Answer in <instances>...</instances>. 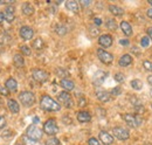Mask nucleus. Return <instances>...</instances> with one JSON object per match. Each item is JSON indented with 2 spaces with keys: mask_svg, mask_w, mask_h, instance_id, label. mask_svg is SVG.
Returning a JSON list of instances; mask_svg holds the SVG:
<instances>
[{
  "mask_svg": "<svg viewBox=\"0 0 152 145\" xmlns=\"http://www.w3.org/2000/svg\"><path fill=\"white\" fill-rule=\"evenodd\" d=\"M40 105L41 108L47 110V111H58L61 109V105L56 103L50 96L48 95H43L41 97V101H40Z\"/></svg>",
  "mask_w": 152,
  "mask_h": 145,
  "instance_id": "1",
  "label": "nucleus"
},
{
  "mask_svg": "<svg viewBox=\"0 0 152 145\" xmlns=\"http://www.w3.org/2000/svg\"><path fill=\"white\" fill-rule=\"evenodd\" d=\"M19 101L25 107H32L35 103V96L31 91H22L19 94Z\"/></svg>",
  "mask_w": 152,
  "mask_h": 145,
  "instance_id": "2",
  "label": "nucleus"
},
{
  "mask_svg": "<svg viewBox=\"0 0 152 145\" xmlns=\"http://www.w3.org/2000/svg\"><path fill=\"white\" fill-rule=\"evenodd\" d=\"M26 133H27V137L29 139L34 141V142L41 139L42 138V135H43V132L37 125H29V127H27V132Z\"/></svg>",
  "mask_w": 152,
  "mask_h": 145,
  "instance_id": "3",
  "label": "nucleus"
},
{
  "mask_svg": "<svg viewBox=\"0 0 152 145\" xmlns=\"http://www.w3.org/2000/svg\"><path fill=\"white\" fill-rule=\"evenodd\" d=\"M57 100L60 101V103H62L66 108H72L74 105V102H73V98L70 96V94L68 91H61L58 95H57Z\"/></svg>",
  "mask_w": 152,
  "mask_h": 145,
  "instance_id": "4",
  "label": "nucleus"
},
{
  "mask_svg": "<svg viewBox=\"0 0 152 145\" xmlns=\"http://www.w3.org/2000/svg\"><path fill=\"white\" fill-rule=\"evenodd\" d=\"M43 131H45V133H47L49 136L56 135L57 132H58V127H57L55 119H53V118L52 119H48L45 123V125H43Z\"/></svg>",
  "mask_w": 152,
  "mask_h": 145,
  "instance_id": "5",
  "label": "nucleus"
},
{
  "mask_svg": "<svg viewBox=\"0 0 152 145\" xmlns=\"http://www.w3.org/2000/svg\"><path fill=\"white\" fill-rule=\"evenodd\" d=\"M123 118H124L125 123L131 127H139V125H140V123H142V118H140V117L134 116V115H130V114L124 115V116H123Z\"/></svg>",
  "mask_w": 152,
  "mask_h": 145,
  "instance_id": "6",
  "label": "nucleus"
},
{
  "mask_svg": "<svg viewBox=\"0 0 152 145\" xmlns=\"http://www.w3.org/2000/svg\"><path fill=\"white\" fill-rule=\"evenodd\" d=\"M113 132H114V136L117 138V139H119V141H126L128 138H129V131L126 130V129H124V127H114V130H113Z\"/></svg>",
  "mask_w": 152,
  "mask_h": 145,
  "instance_id": "7",
  "label": "nucleus"
},
{
  "mask_svg": "<svg viewBox=\"0 0 152 145\" xmlns=\"http://www.w3.org/2000/svg\"><path fill=\"white\" fill-rule=\"evenodd\" d=\"M32 75H33V78H34L35 81L40 82V83L46 82V81L48 80V77H49L48 72H45V70H42V69H33Z\"/></svg>",
  "mask_w": 152,
  "mask_h": 145,
  "instance_id": "8",
  "label": "nucleus"
},
{
  "mask_svg": "<svg viewBox=\"0 0 152 145\" xmlns=\"http://www.w3.org/2000/svg\"><path fill=\"white\" fill-rule=\"evenodd\" d=\"M97 56H98V59H99L103 63H105V64H110V63L114 61V56L110 54V53L103 51V49H97Z\"/></svg>",
  "mask_w": 152,
  "mask_h": 145,
  "instance_id": "9",
  "label": "nucleus"
},
{
  "mask_svg": "<svg viewBox=\"0 0 152 145\" xmlns=\"http://www.w3.org/2000/svg\"><path fill=\"white\" fill-rule=\"evenodd\" d=\"M19 34L23 40H31L34 35V31L28 26H23V27L20 28Z\"/></svg>",
  "mask_w": 152,
  "mask_h": 145,
  "instance_id": "10",
  "label": "nucleus"
},
{
  "mask_svg": "<svg viewBox=\"0 0 152 145\" xmlns=\"http://www.w3.org/2000/svg\"><path fill=\"white\" fill-rule=\"evenodd\" d=\"M99 141L104 145H111L114 143V137L107 131H101L99 132Z\"/></svg>",
  "mask_w": 152,
  "mask_h": 145,
  "instance_id": "11",
  "label": "nucleus"
},
{
  "mask_svg": "<svg viewBox=\"0 0 152 145\" xmlns=\"http://www.w3.org/2000/svg\"><path fill=\"white\" fill-rule=\"evenodd\" d=\"M98 42H99V45L102 47L108 48V47H110L113 45V36L109 35V34H103V35H101L98 37Z\"/></svg>",
  "mask_w": 152,
  "mask_h": 145,
  "instance_id": "12",
  "label": "nucleus"
},
{
  "mask_svg": "<svg viewBox=\"0 0 152 145\" xmlns=\"http://www.w3.org/2000/svg\"><path fill=\"white\" fill-rule=\"evenodd\" d=\"M14 14H15V10L13 6H7L5 8V12H4V15L7 22H12L14 20Z\"/></svg>",
  "mask_w": 152,
  "mask_h": 145,
  "instance_id": "13",
  "label": "nucleus"
},
{
  "mask_svg": "<svg viewBox=\"0 0 152 145\" xmlns=\"http://www.w3.org/2000/svg\"><path fill=\"white\" fill-rule=\"evenodd\" d=\"M77 121L81 123H88L91 121V116L88 111H80L77 114Z\"/></svg>",
  "mask_w": 152,
  "mask_h": 145,
  "instance_id": "14",
  "label": "nucleus"
},
{
  "mask_svg": "<svg viewBox=\"0 0 152 145\" xmlns=\"http://www.w3.org/2000/svg\"><path fill=\"white\" fill-rule=\"evenodd\" d=\"M131 63H132V56L130 54H124L119 59V61H118V64L121 67H128Z\"/></svg>",
  "mask_w": 152,
  "mask_h": 145,
  "instance_id": "15",
  "label": "nucleus"
},
{
  "mask_svg": "<svg viewBox=\"0 0 152 145\" xmlns=\"http://www.w3.org/2000/svg\"><path fill=\"white\" fill-rule=\"evenodd\" d=\"M5 87L7 88V90L12 91V92H15L18 90V83H17V81L14 78H8L6 81V83H5Z\"/></svg>",
  "mask_w": 152,
  "mask_h": 145,
  "instance_id": "16",
  "label": "nucleus"
},
{
  "mask_svg": "<svg viewBox=\"0 0 152 145\" xmlns=\"http://www.w3.org/2000/svg\"><path fill=\"white\" fill-rule=\"evenodd\" d=\"M7 105H8V109H10V111L11 112H13V114H18L20 111V107H19V103L15 101V100H8L7 101Z\"/></svg>",
  "mask_w": 152,
  "mask_h": 145,
  "instance_id": "17",
  "label": "nucleus"
},
{
  "mask_svg": "<svg viewBox=\"0 0 152 145\" xmlns=\"http://www.w3.org/2000/svg\"><path fill=\"white\" fill-rule=\"evenodd\" d=\"M96 97H97L101 102H109V101H110V94L105 90L96 91Z\"/></svg>",
  "mask_w": 152,
  "mask_h": 145,
  "instance_id": "18",
  "label": "nucleus"
},
{
  "mask_svg": "<svg viewBox=\"0 0 152 145\" xmlns=\"http://www.w3.org/2000/svg\"><path fill=\"white\" fill-rule=\"evenodd\" d=\"M121 28H122L123 33H124L126 36L132 35V27H131V25H130L129 22H126V21H122V22H121Z\"/></svg>",
  "mask_w": 152,
  "mask_h": 145,
  "instance_id": "19",
  "label": "nucleus"
},
{
  "mask_svg": "<svg viewBox=\"0 0 152 145\" xmlns=\"http://www.w3.org/2000/svg\"><path fill=\"white\" fill-rule=\"evenodd\" d=\"M60 86L63 88V89H66V90H73L74 89V87H75V84H74V82L73 81H70V80H67V78H62L61 80V82H60Z\"/></svg>",
  "mask_w": 152,
  "mask_h": 145,
  "instance_id": "20",
  "label": "nucleus"
},
{
  "mask_svg": "<svg viewBox=\"0 0 152 145\" xmlns=\"http://www.w3.org/2000/svg\"><path fill=\"white\" fill-rule=\"evenodd\" d=\"M21 10H22V13L25 15H32L34 13V7L29 2H23L21 6Z\"/></svg>",
  "mask_w": 152,
  "mask_h": 145,
  "instance_id": "21",
  "label": "nucleus"
},
{
  "mask_svg": "<svg viewBox=\"0 0 152 145\" xmlns=\"http://www.w3.org/2000/svg\"><path fill=\"white\" fill-rule=\"evenodd\" d=\"M66 7H67V10H69V11H72V12H74V13H77L78 12V4L76 2L75 0H68L67 2H66Z\"/></svg>",
  "mask_w": 152,
  "mask_h": 145,
  "instance_id": "22",
  "label": "nucleus"
},
{
  "mask_svg": "<svg viewBox=\"0 0 152 145\" xmlns=\"http://www.w3.org/2000/svg\"><path fill=\"white\" fill-rule=\"evenodd\" d=\"M13 62L17 67H23L25 64V60H23V56L21 54H15L13 57Z\"/></svg>",
  "mask_w": 152,
  "mask_h": 145,
  "instance_id": "23",
  "label": "nucleus"
},
{
  "mask_svg": "<svg viewBox=\"0 0 152 145\" xmlns=\"http://www.w3.org/2000/svg\"><path fill=\"white\" fill-rule=\"evenodd\" d=\"M109 11H110L114 15H123V13H124V11H123L121 7L116 6V5H110V6H109Z\"/></svg>",
  "mask_w": 152,
  "mask_h": 145,
  "instance_id": "24",
  "label": "nucleus"
},
{
  "mask_svg": "<svg viewBox=\"0 0 152 145\" xmlns=\"http://www.w3.org/2000/svg\"><path fill=\"white\" fill-rule=\"evenodd\" d=\"M105 26L110 31H116L117 29V22L115 21L114 19H108L107 22H105Z\"/></svg>",
  "mask_w": 152,
  "mask_h": 145,
  "instance_id": "25",
  "label": "nucleus"
},
{
  "mask_svg": "<svg viewBox=\"0 0 152 145\" xmlns=\"http://www.w3.org/2000/svg\"><path fill=\"white\" fill-rule=\"evenodd\" d=\"M131 87L134 90H140L143 88V83L140 80H132L131 81Z\"/></svg>",
  "mask_w": 152,
  "mask_h": 145,
  "instance_id": "26",
  "label": "nucleus"
},
{
  "mask_svg": "<svg viewBox=\"0 0 152 145\" xmlns=\"http://www.w3.org/2000/svg\"><path fill=\"white\" fill-rule=\"evenodd\" d=\"M33 47H34L35 49H42V48L45 47V43H43V41H42L41 37H38V39L33 42Z\"/></svg>",
  "mask_w": 152,
  "mask_h": 145,
  "instance_id": "27",
  "label": "nucleus"
},
{
  "mask_svg": "<svg viewBox=\"0 0 152 145\" xmlns=\"http://www.w3.org/2000/svg\"><path fill=\"white\" fill-rule=\"evenodd\" d=\"M55 31H56V33L58 34V35H64V34L67 33L66 27H64V26H62V25H57L56 28H55Z\"/></svg>",
  "mask_w": 152,
  "mask_h": 145,
  "instance_id": "28",
  "label": "nucleus"
},
{
  "mask_svg": "<svg viewBox=\"0 0 152 145\" xmlns=\"http://www.w3.org/2000/svg\"><path fill=\"white\" fill-rule=\"evenodd\" d=\"M20 49H21L22 54L26 55V56H29V55L32 54V51H31V48H29L28 46H21V47H20Z\"/></svg>",
  "mask_w": 152,
  "mask_h": 145,
  "instance_id": "29",
  "label": "nucleus"
},
{
  "mask_svg": "<svg viewBox=\"0 0 152 145\" xmlns=\"http://www.w3.org/2000/svg\"><path fill=\"white\" fill-rule=\"evenodd\" d=\"M46 145H60V141L57 138H49L46 141Z\"/></svg>",
  "mask_w": 152,
  "mask_h": 145,
  "instance_id": "30",
  "label": "nucleus"
},
{
  "mask_svg": "<svg viewBox=\"0 0 152 145\" xmlns=\"http://www.w3.org/2000/svg\"><path fill=\"white\" fill-rule=\"evenodd\" d=\"M115 80L117 82L122 83V82H124V75L122 72H117V74H115Z\"/></svg>",
  "mask_w": 152,
  "mask_h": 145,
  "instance_id": "31",
  "label": "nucleus"
},
{
  "mask_svg": "<svg viewBox=\"0 0 152 145\" xmlns=\"http://www.w3.org/2000/svg\"><path fill=\"white\" fill-rule=\"evenodd\" d=\"M8 94H10V91L7 90V88H6L5 86L0 84V95H2V96H7Z\"/></svg>",
  "mask_w": 152,
  "mask_h": 145,
  "instance_id": "32",
  "label": "nucleus"
},
{
  "mask_svg": "<svg viewBox=\"0 0 152 145\" xmlns=\"http://www.w3.org/2000/svg\"><path fill=\"white\" fill-rule=\"evenodd\" d=\"M149 45H150V37L144 36V37L142 39V46H143V47H149Z\"/></svg>",
  "mask_w": 152,
  "mask_h": 145,
  "instance_id": "33",
  "label": "nucleus"
},
{
  "mask_svg": "<svg viewBox=\"0 0 152 145\" xmlns=\"http://www.w3.org/2000/svg\"><path fill=\"white\" fill-rule=\"evenodd\" d=\"M143 64H144V68H145L146 70L152 72V62L151 61H144V62H143Z\"/></svg>",
  "mask_w": 152,
  "mask_h": 145,
  "instance_id": "34",
  "label": "nucleus"
},
{
  "mask_svg": "<svg viewBox=\"0 0 152 145\" xmlns=\"http://www.w3.org/2000/svg\"><path fill=\"white\" fill-rule=\"evenodd\" d=\"M88 144H89V145H101V143H99V141H97L96 138L91 137V138H89Z\"/></svg>",
  "mask_w": 152,
  "mask_h": 145,
  "instance_id": "35",
  "label": "nucleus"
},
{
  "mask_svg": "<svg viewBox=\"0 0 152 145\" xmlns=\"http://www.w3.org/2000/svg\"><path fill=\"white\" fill-rule=\"evenodd\" d=\"M121 92H122V90H121V88L119 87H116V88H114L113 90H111V95H114V96H118V95H121Z\"/></svg>",
  "mask_w": 152,
  "mask_h": 145,
  "instance_id": "36",
  "label": "nucleus"
},
{
  "mask_svg": "<svg viewBox=\"0 0 152 145\" xmlns=\"http://www.w3.org/2000/svg\"><path fill=\"white\" fill-rule=\"evenodd\" d=\"M90 33H91V35L93 36H96L98 34V28H96V27H91L90 28Z\"/></svg>",
  "mask_w": 152,
  "mask_h": 145,
  "instance_id": "37",
  "label": "nucleus"
},
{
  "mask_svg": "<svg viewBox=\"0 0 152 145\" xmlns=\"http://www.w3.org/2000/svg\"><path fill=\"white\" fill-rule=\"evenodd\" d=\"M5 125H6V119L2 116H0V129H2Z\"/></svg>",
  "mask_w": 152,
  "mask_h": 145,
  "instance_id": "38",
  "label": "nucleus"
},
{
  "mask_svg": "<svg viewBox=\"0 0 152 145\" xmlns=\"http://www.w3.org/2000/svg\"><path fill=\"white\" fill-rule=\"evenodd\" d=\"M119 43L123 46H129V40H119Z\"/></svg>",
  "mask_w": 152,
  "mask_h": 145,
  "instance_id": "39",
  "label": "nucleus"
},
{
  "mask_svg": "<svg viewBox=\"0 0 152 145\" xmlns=\"http://www.w3.org/2000/svg\"><path fill=\"white\" fill-rule=\"evenodd\" d=\"M78 105H80V107H84V105H86V100H84L83 97L80 100V103H78Z\"/></svg>",
  "mask_w": 152,
  "mask_h": 145,
  "instance_id": "40",
  "label": "nucleus"
},
{
  "mask_svg": "<svg viewBox=\"0 0 152 145\" xmlns=\"http://www.w3.org/2000/svg\"><path fill=\"white\" fill-rule=\"evenodd\" d=\"M81 5H82V6H89V5H90V1H83V0H82V1H81Z\"/></svg>",
  "mask_w": 152,
  "mask_h": 145,
  "instance_id": "41",
  "label": "nucleus"
},
{
  "mask_svg": "<svg viewBox=\"0 0 152 145\" xmlns=\"http://www.w3.org/2000/svg\"><path fill=\"white\" fill-rule=\"evenodd\" d=\"M95 23L97 25V26H99V25L102 23V20H101L99 18H95Z\"/></svg>",
  "mask_w": 152,
  "mask_h": 145,
  "instance_id": "42",
  "label": "nucleus"
},
{
  "mask_svg": "<svg viewBox=\"0 0 152 145\" xmlns=\"http://www.w3.org/2000/svg\"><path fill=\"white\" fill-rule=\"evenodd\" d=\"M148 34H149V37H151V40H152V27L148 28Z\"/></svg>",
  "mask_w": 152,
  "mask_h": 145,
  "instance_id": "43",
  "label": "nucleus"
},
{
  "mask_svg": "<svg viewBox=\"0 0 152 145\" xmlns=\"http://www.w3.org/2000/svg\"><path fill=\"white\" fill-rule=\"evenodd\" d=\"M148 17L150 19H152V8H149V10H148Z\"/></svg>",
  "mask_w": 152,
  "mask_h": 145,
  "instance_id": "44",
  "label": "nucleus"
},
{
  "mask_svg": "<svg viewBox=\"0 0 152 145\" xmlns=\"http://www.w3.org/2000/svg\"><path fill=\"white\" fill-rule=\"evenodd\" d=\"M4 20H5V15H4V13H0V23H1Z\"/></svg>",
  "mask_w": 152,
  "mask_h": 145,
  "instance_id": "45",
  "label": "nucleus"
},
{
  "mask_svg": "<svg viewBox=\"0 0 152 145\" xmlns=\"http://www.w3.org/2000/svg\"><path fill=\"white\" fill-rule=\"evenodd\" d=\"M148 82H149V83L152 86V75H150V76L148 77Z\"/></svg>",
  "mask_w": 152,
  "mask_h": 145,
  "instance_id": "46",
  "label": "nucleus"
},
{
  "mask_svg": "<svg viewBox=\"0 0 152 145\" xmlns=\"http://www.w3.org/2000/svg\"><path fill=\"white\" fill-rule=\"evenodd\" d=\"M39 122V118L38 117H35V118H34V123H38Z\"/></svg>",
  "mask_w": 152,
  "mask_h": 145,
  "instance_id": "47",
  "label": "nucleus"
},
{
  "mask_svg": "<svg viewBox=\"0 0 152 145\" xmlns=\"http://www.w3.org/2000/svg\"><path fill=\"white\" fill-rule=\"evenodd\" d=\"M149 4H150V5H152V0H149Z\"/></svg>",
  "mask_w": 152,
  "mask_h": 145,
  "instance_id": "48",
  "label": "nucleus"
},
{
  "mask_svg": "<svg viewBox=\"0 0 152 145\" xmlns=\"http://www.w3.org/2000/svg\"><path fill=\"white\" fill-rule=\"evenodd\" d=\"M15 145H22V144H15Z\"/></svg>",
  "mask_w": 152,
  "mask_h": 145,
  "instance_id": "49",
  "label": "nucleus"
}]
</instances>
